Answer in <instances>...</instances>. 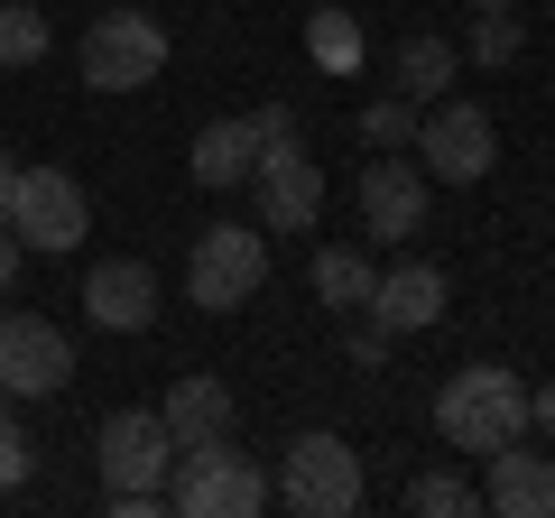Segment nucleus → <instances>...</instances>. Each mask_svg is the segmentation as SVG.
I'll return each instance as SVG.
<instances>
[{"label":"nucleus","instance_id":"f257e3e1","mask_svg":"<svg viewBox=\"0 0 555 518\" xmlns=\"http://www.w3.org/2000/svg\"><path fill=\"white\" fill-rule=\"evenodd\" d=\"M436 436L454 454H500V444L528 436V379L500 371V361H473L436 389Z\"/></svg>","mask_w":555,"mask_h":518},{"label":"nucleus","instance_id":"f03ea898","mask_svg":"<svg viewBox=\"0 0 555 518\" xmlns=\"http://www.w3.org/2000/svg\"><path fill=\"white\" fill-rule=\"evenodd\" d=\"M167 509L177 518H259L269 509V472H259L232 436L177 444V463H167Z\"/></svg>","mask_w":555,"mask_h":518},{"label":"nucleus","instance_id":"7ed1b4c3","mask_svg":"<svg viewBox=\"0 0 555 518\" xmlns=\"http://www.w3.org/2000/svg\"><path fill=\"white\" fill-rule=\"evenodd\" d=\"M269 287V232H241V222H204L195 250H185V297L204 306V315H241V306Z\"/></svg>","mask_w":555,"mask_h":518},{"label":"nucleus","instance_id":"20e7f679","mask_svg":"<svg viewBox=\"0 0 555 518\" xmlns=\"http://www.w3.org/2000/svg\"><path fill=\"white\" fill-rule=\"evenodd\" d=\"M250 140H259V130H250ZM250 195H259V232H315V213H324L315 148H306L297 130H269L259 158H250Z\"/></svg>","mask_w":555,"mask_h":518},{"label":"nucleus","instance_id":"39448f33","mask_svg":"<svg viewBox=\"0 0 555 518\" xmlns=\"http://www.w3.org/2000/svg\"><path fill=\"white\" fill-rule=\"evenodd\" d=\"M0 222L20 232V250L65 259L83 232H93V204H83V185L65 177V167H20V185H10V204H0Z\"/></svg>","mask_w":555,"mask_h":518},{"label":"nucleus","instance_id":"423d86ee","mask_svg":"<svg viewBox=\"0 0 555 518\" xmlns=\"http://www.w3.org/2000/svg\"><path fill=\"white\" fill-rule=\"evenodd\" d=\"M158 75H167V28L149 10H93V28H83V83L93 93H139Z\"/></svg>","mask_w":555,"mask_h":518},{"label":"nucleus","instance_id":"0eeeda50","mask_svg":"<svg viewBox=\"0 0 555 518\" xmlns=\"http://www.w3.org/2000/svg\"><path fill=\"white\" fill-rule=\"evenodd\" d=\"M416 167L444 177V185H481L500 167L491 112H481V102H426V112H416Z\"/></svg>","mask_w":555,"mask_h":518},{"label":"nucleus","instance_id":"6e6552de","mask_svg":"<svg viewBox=\"0 0 555 518\" xmlns=\"http://www.w3.org/2000/svg\"><path fill=\"white\" fill-rule=\"evenodd\" d=\"M278 500H287V509L297 518H352L361 509V454L343 436H297L287 444V472H278Z\"/></svg>","mask_w":555,"mask_h":518},{"label":"nucleus","instance_id":"1a4fd4ad","mask_svg":"<svg viewBox=\"0 0 555 518\" xmlns=\"http://www.w3.org/2000/svg\"><path fill=\"white\" fill-rule=\"evenodd\" d=\"M93 463H102V491H167L177 436H167V417H158V407H120V417H102Z\"/></svg>","mask_w":555,"mask_h":518},{"label":"nucleus","instance_id":"9d476101","mask_svg":"<svg viewBox=\"0 0 555 518\" xmlns=\"http://www.w3.org/2000/svg\"><path fill=\"white\" fill-rule=\"evenodd\" d=\"M65 379H75L65 334L47 315H28V306H10L0 315V399H56Z\"/></svg>","mask_w":555,"mask_h":518},{"label":"nucleus","instance_id":"9b49d317","mask_svg":"<svg viewBox=\"0 0 555 518\" xmlns=\"http://www.w3.org/2000/svg\"><path fill=\"white\" fill-rule=\"evenodd\" d=\"M83 315L102 334H149L158 324V269L149 259H93L83 269Z\"/></svg>","mask_w":555,"mask_h":518},{"label":"nucleus","instance_id":"f8f14e48","mask_svg":"<svg viewBox=\"0 0 555 518\" xmlns=\"http://www.w3.org/2000/svg\"><path fill=\"white\" fill-rule=\"evenodd\" d=\"M361 222L379 241H408L426 222V167L408 148H371V167H361Z\"/></svg>","mask_w":555,"mask_h":518},{"label":"nucleus","instance_id":"ddd939ff","mask_svg":"<svg viewBox=\"0 0 555 518\" xmlns=\"http://www.w3.org/2000/svg\"><path fill=\"white\" fill-rule=\"evenodd\" d=\"M361 315H371L389 342H398V334H436V324H444V269H436V259H398L389 279L371 287Z\"/></svg>","mask_w":555,"mask_h":518},{"label":"nucleus","instance_id":"4468645a","mask_svg":"<svg viewBox=\"0 0 555 518\" xmlns=\"http://www.w3.org/2000/svg\"><path fill=\"white\" fill-rule=\"evenodd\" d=\"M481 463H491V481H481V509H500V518H555V463L528 454V436L500 444V454H481Z\"/></svg>","mask_w":555,"mask_h":518},{"label":"nucleus","instance_id":"2eb2a0df","mask_svg":"<svg viewBox=\"0 0 555 518\" xmlns=\"http://www.w3.org/2000/svg\"><path fill=\"white\" fill-rule=\"evenodd\" d=\"M158 417H167V436H177V444H214V436H232V379H214V371L167 379Z\"/></svg>","mask_w":555,"mask_h":518},{"label":"nucleus","instance_id":"dca6fc26","mask_svg":"<svg viewBox=\"0 0 555 518\" xmlns=\"http://www.w3.org/2000/svg\"><path fill=\"white\" fill-rule=\"evenodd\" d=\"M250 158H259V140H250V112H241V120L195 130V158H185V167H195V185H214V195H222V185L250 177Z\"/></svg>","mask_w":555,"mask_h":518},{"label":"nucleus","instance_id":"f3484780","mask_svg":"<svg viewBox=\"0 0 555 518\" xmlns=\"http://www.w3.org/2000/svg\"><path fill=\"white\" fill-rule=\"evenodd\" d=\"M454 75H463V56H454L444 38H408V47L389 56V83H398L408 102H444V93H454Z\"/></svg>","mask_w":555,"mask_h":518},{"label":"nucleus","instance_id":"a211bd4d","mask_svg":"<svg viewBox=\"0 0 555 518\" xmlns=\"http://www.w3.org/2000/svg\"><path fill=\"white\" fill-rule=\"evenodd\" d=\"M371 287H379L371 250H352V241H334V250H315V297L334 306V315H361V306H371Z\"/></svg>","mask_w":555,"mask_h":518},{"label":"nucleus","instance_id":"6ab92c4d","mask_svg":"<svg viewBox=\"0 0 555 518\" xmlns=\"http://www.w3.org/2000/svg\"><path fill=\"white\" fill-rule=\"evenodd\" d=\"M408 509L416 518H473L481 509V481L473 472H416L408 481Z\"/></svg>","mask_w":555,"mask_h":518},{"label":"nucleus","instance_id":"aec40b11","mask_svg":"<svg viewBox=\"0 0 555 518\" xmlns=\"http://www.w3.org/2000/svg\"><path fill=\"white\" fill-rule=\"evenodd\" d=\"M306 47H315L324 75H352V65H361V28H352V10H315V20H306Z\"/></svg>","mask_w":555,"mask_h":518},{"label":"nucleus","instance_id":"412c9836","mask_svg":"<svg viewBox=\"0 0 555 518\" xmlns=\"http://www.w3.org/2000/svg\"><path fill=\"white\" fill-rule=\"evenodd\" d=\"M47 47H56L47 10H0V75H10V65H38Z\"/></svg>","mask_w":555,"mask_h":518},{"label":"nucleus","instance_id":"4be33fe9","mask_svg":"<svg viewBox=\"0 0 555 518\" xmlns=\"http://www.w3.org/2000/svg\"><path fill=\"white\" fill-rule=\"evenodd\" d=\"M416 112H426V102H408V93L371 102V112H361V140L371 148H416Z\"/></svg>","mask_w":555,"mask_h":518},{"label":"nucleus","instance_id":"5701e85b","mask_svg":"<svg viewBox=\"0 0 555 518\" xmlns=\"http://www.w3.org/2000/svg\"><path fill=\"white\" fill-rule=\"evenodd\" d=\"M518 47H528V28H518V10H481V20H473V65H509Z\"/></svg>","mask_w":555,"mask_h":518},{"label":"nucleus","instance_id":"b1692460","mask_svg":"<svg viewBox=\"0 0 555 518\" xmlns=\"http://www.w3.org/2000/svg\"><path fill=\"white\" fill-rule=\"evenodd\" d=\"M28 472H38V444H28V426L0 407V500L10 491H28Z\"/></svg>","mask_w":555,"mask_h":518},{"label":"nucleus","instance_id":"393cba45","mask_svg":"<svg viewBox=\"0 0 555 518\" xmlns=\"http://www.w3.org/2000/svg\"><path fill=\"white\" fill-rule=\"evenodd\" d=\"M352 361H361V371H379V361H389V334H379V324H361V334H352Z\"/></svg>","mask_w":555,"mask_h":518},{"label":"nucleus","instance_id":"a878e982","mask_svg":"<svg viewBox=\"0 0 555 518\" xmlns=\"http://www.w3.org/2000/svg\"><path fill=\"white\" fill-rule=\"evenodd\" d=\"M528 426H546V436H555V379H537V389H528Z\"/></svg>","mask_w":555,"mask_h":518},{"label":"nucleus","instance_id":"bb28decb","mask_svg":"<svg viewBox=\"0 0 555 518\" xmlns=\"http://www.w3.org/2000/svg\"><path fill=\"white\" fill-rule=\"evenodd\" d=\"M20 279V232H10V222H0V287Z\"/></svg>","mask_w":555,"mask_h":518},{"label":"nucleus","instance_id":"cd10ccee","mask_svg":"<svg viewBox=\"0 0 555 518\" xmlns=\"http://www.w3.org/2000/svg\"><path fill=\"white\" fill-rule=\"evenodd\" d=\"M10 185H20V158H10V148H0V204H10Z\"/></svg>","mask_w":555,"mask_h":518},{"label":"nucleus","instance_id":"c85d7f7f","mask_svg":"<svg viewBox=\"0 0 555 518\" xmlns=\"http://www.w3.org/2000/svg\"><path fill=\"white\" fill-rule=\"evenodd\" d=\"M473 10H518V0H473Z\"/></svg>","mask_w":555,"mask_h":518}]
</instances>
